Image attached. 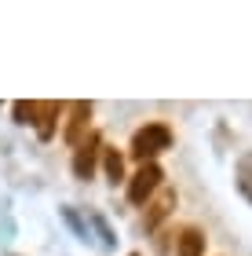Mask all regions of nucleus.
Masks as SVG:
<instances>
[{"label":"nucleus","instance_id":"6","mask_svg":"<svg viewBox=\"0 0 252 256\" xmlns=\"http://www.w3.org/2000/svg\"><path fill=\"white\" fill-rule=\"evenodd\" d=\"M62 114H66V106H62V102H55V99L37 102V118H33L37 136H40V139H51V136H55V124H59Z\"/></svg>","mask_w":252,"mask_h":256},{"label":"nucleus","instance_id":"5","mask_svg":"<svg viewBox=\"0 0 252 256\" xmlns=\"http://www.w3.org/2000/svg\"><path fill=\"white\" fill-rule=\"evenodd\" d=\"M99 154H102V139L91 132L84 143L73 150V176H77V180H91V176H95V161H99Z\"/></svg>","mask_w":252,"mask_h":256},{"label":"nucleus","instance_id":"3","mask_svg":"<svg viewBox=\"0 0 252 256\" xmlns=\"http://www.w3.org/2000/svg\"><path fill=\"white\" fill-rule=\"evenodd\" d=\"M91 114H95V106L91 102H70L66 106V128H62V139L70 146H81L84 139L91 136L88 128H91Z\"/></svg>","mask_w":252,"mask_h":256},{"label":"nucleus","instance_id":"9","mask_svg":"<svg viewBox=\"0 0 252 256\" xmlns=\"http://www.w3.org/2000/svg\"><path fill=\"white\" fill-rule=\"evenodd\" d=\"M33 118H37V102H15V121L18 124H33Z\"/></svg>","mask_w":252,"mask_h":256},{"label":"nucleus","instance_id":"7","mask_svg":"<svg viewBox=\"0 0 252 256\" xmlns=\"http://www.w3.org/2000/svg\"><path fill=\"white\" fill-rule=\"evenodd\" d=\"M176 256H205V230L183 227L179 238H176Z\"/></svg>","mask_w":252,"mask_h":256},{"label":"nucleus","instance_id":"4","mask_svg":"<svg viewBox=\"0 0 252 256\" xmlns=\"http://www.w3.org/2000/svg\"><path fill=\"white\" fill-rule=\"evenodd\" d=\"M176 202H179V194L172 190V187H161L150 202H146V212H143V224H146V230H157L165 224V220L172 216V208H176Z\"/></svg>","mask_w":252,"mask_h":256},{"label":"nucleus","instance_id":"2","mask_svg":"<svg viewBox=\"0 0 252 256\" xmlns=\"http://www.w3.org/2000/svg\"><path fill=\"white\" fill-rule=\"evenodd\" d=\"M161 180H165L161 165H154V161L139 165V172L128 180V202H132V205H146L157 190H161Z\"/></svg>","mask_w":252,"mask_h":256},{"label":"nucleus","instance_id":"1","mask_svg":"<svg viewBox=\"0 0 252 256\" xmlns=\"http://www.w3.org/2000/svg\"><path fill=\"white\" fill-rule=\"evenodd\" d=\"M172 146V128L168 124H161V121H146L139 132L132 136V158H139L143 165L146 161H154L157 154H165V150Z\"/></svg>","mask_w":252,"mask_h":256},{"label":"nucleus","instance_id":"8","mask_svg":"<svg viewBox=\"0 0 252 256\" xmlns=\"http://www.w3.org/2000/svg\"><path fill=\"white\" fill-rule=\"evenodd\" d=\"M102 161H106V176H110V183L117 187V183L124 180V158H121L113 146H106V150H102Z\"/></svg>","mask_w":252,"mask_h":256}]
</instances>
